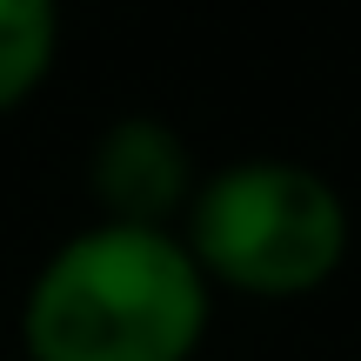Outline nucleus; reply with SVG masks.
Returning a JSON list of instances; mask_svg holds the SVG:
<instances>
[{
	"mask_svg": "<svg viewBox=\"0 0 361 361\" xmlns=\"http://www.w3.org/2000/svg\"><path fill=\"white\" fill-rule=\"evenodd\" d=\"M214 322V281L180 228L87 221L20 295L27 361H194Z\"/></svg>",
	"mask_w": 361,
	"mask_h": 361,
	"instance_id": "nucleus-1",
	"label": "nucleus"
},
{
	"mask_svg": "<svg viewBox=\"0 0 361 361\" xmlns=\"http://www.w3.org/2000/svg\"><path fill=\"white\" fill-rule=\"evenodd\" d=\"M180 241L194 247L214 295L301 301L348 268L355 214L322 168L288 154H241L201 174Z\"/></svg>",
	"mask_w": 361,
	"mask_h": 361,
	"instance_id": "nucleus-2",
	"label": "nucleus"
},
{
	"mask_svg": "<svg viewBox=\"0 0 361 361\" xmlns=\"http://www.w3.org/2000/svg\"><path fill=\"white\" fill-rule=\"evenodd\" d=\"M201 188L188 141L161 114H121L87 147V194L94 221H128V228H180L188 201Z\"/></svg>",
	"mask_w": 361,
	"mask_h": 361,
	"instance_id": "nucleus-3",
	"label": "nucleus"
},
{
	"mask_svg": "<svg viewBox=\"0 0 361 361\" xmlns=\"http://www.w3.org/2000/svg\"><path fill=\"white\" fill-rule=\"evenodd\" d=\"M61 61V0H0V114L27 107Z\"/></svg>",
	"mask_w": 361,
	"mask_h": 361,
	"instance_id": "nucleus-4",
	"label": "nucleus"
}]
</instances>
